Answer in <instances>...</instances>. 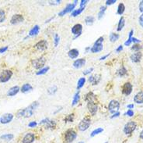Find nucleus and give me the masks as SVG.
Returning a JSON list of instances; mask_svg holds the SVG:
<instances>
[{
	"instance_id": "nucleus-1",
	"label": "nucleus",
	"mask_w": 143,
	"mask_h": 143,
	"mask_svg": "<svg viewBox=\"0 0 143 143\" xmlns=\"http://www.w3.org/2000/svg\"><path fill=\"white\" fill-rule=\"evenodd\" d=\"M39 106V103L37 102H34V103L30 105L27 108L25 109H21L17 111L16 113V117L18 118L20 117H25V118H28L30 117L33 113H34V110Z\"/></svg>"
},
{
	"instance_id": "nucleus-2",
	"label": "nucleus",
	"mask_w": 143,
	"mask_h": 143,
	"mask_svg": "<svg viewBox=\"0 0 143 143\" xmlns=\"http://www.w3.org/2000/svg\"><path fill=\"white\" fill-rule=\"evenodd\" d=\"M104 37H100L94 43V45L92 46L90 51L91 52L93 53H98V52H100L102 50L104 49V45H103V42H104Z\"/></svg>"
},
{
	"instance_id": "nucleus-3",
	"label": "nucleus",
	"mask_w": 143,
	"mask_h": 143,
	"mask_svg": "<svg viewBox=\"0 0 143 143\" xmlns=\"http://www.w3.org/2000/svg\"><path fill=\"white\" fill-rule=\"evenodd\" d=\"M76 137H77V134L73 129H69L65 133V140L68 143L72 142L76 138Z\"/></svg>"
},
{
	"instance_id": "nucleus-4",
	"label": "nucleus",
	"mask_w": 143,
	"mask_h": 143,
	"mask_svg": "<svg viewBox=\"0 0 143 143\" xmlns=\"http://www.w3.org/2000/svg\"><path fill=\"white\" fill-rule=\"evenodd\" d=\"M32 65L36 69H42L46 63V59L45 57H40L32 60Z\"/></svg>"
},
{
	"instance_id": "nucleus-5",
	"label": "nucleus",
	"mask_w": 143,
	"mask_h": 143,
	"mask_svg": "<svg viewBox=\"0 0 143 143\" xmlns=\"http://www.w3.org/2000/svg\"><path fill=\"white\" fill-rule=\"evenodd\" d=\"M90 124H91V120L89 118H85L83 120H82L79 122V131H86L90 128Z\"/></svg>"
},
{
	"instance_id": "nucleus-6",
	"label": "nucleus",
	"mask_w": 143,
	"mask_h": 143,
	"mask_svg": "<svg viewBox=\"0 0 143 143\" xmlns=\"http://www.w3.org/2000/svg\"><path fill=\"white\" fill-rule=\"evenodd\" d=\"M136 123L134 121H130L128 123H127L125 127H124V132L126 134V135H130L131 134L136 128Z\"/></svg>"
},
{
	"instance_id": "nucleus-7",
	"label": "nucleus",
	"mask_w": 143,
	"mask_h": 143,
	"mask_svg": "<svg viewBox=\"0 0 143 143\" xmlns=\"http://www.w3.org/2000/svg\"><path fill=\"white\" fill-rule=\"evenodd\" d=\"M13 76V72L9 70H3V72L0 74V81L3 83L7 82V81L11 78Z\"/></svg>"
},
{
	"instance_id": "nucleus-8",
	"label": "nucleus",
	"mask_w": 143,
	"mask_h": 143,
	"mask_svg": "<svg viewBox=\"0 0 143 143\" xmlns=\"http://www.w3.org/2000/svg\"><path fill=\"white\" fill-rule=\"evenodd\" d=\"M120 108V103L117 100H111L108 105V110L111 113H115Z\"/></svg>"
},
{
	"instance_id": "nucleus-9",
	"label": "nucleus",
	"mask_w": 143,
	"mask_h": 143,
	"mask_svg": "<svg viewBox=\"0 0 143 143\" xmlns=\"http://www.w3.org/2000/svg\"><path fill=\"white\" fill-rule=\"evenodd\" d=\"M76 3H77V1H75V2H74V3H70V4H68V5L65 6V8L63 10H62V11H61V12L58 13V16H64V15H65L66 13L72 12V10L75 9V5H76Z\"/></svg>"
},
{
	"instance_id": "nucleus-10",
	"label": "nucleus",
	"mask_w": 143,
	"mask_h": 143,
	"mask_svg": "<svg viewBox=\"0 0 143 143\" xmlns=\"http://www.w3.org/2000/svg\"><path fill=\"white\" fill-rule=\"evenodd\" d=\"M72 33L75 35V38H78L81 35L82 32H83V25L80 24H76L72 28Z\"/></svg>"
},
{
	"instance_id": "nucleus-11",
	"label": "nucleus",
	"mask_w": 143,
	"mask_h": 143,
	"mask_svg": "<svg viewBox=\"0 0 143 143\" xmlns=\"http://www.w3.org/2000/svg\"><path fill=\"white\" fill-rule=\"evenodd\" d=\"M24 16L21 14H15L12 16L11 20H10V23L12 24H19V23H21L24 21Z\"/></svg>"
},
{
	"instance_id": "nucleus-12",
	"label": "nucleus",
	"mask_w": 143,
	"mask_h": 143,
	"mask_svg": "<svg viewBox=\"0 0 143 143\" xmlns=\"http://www.w3.org/2000/svg\"><path fill=\"white\" fill-rule=\"evenodd\" d=\"M35 48L40 51H45L48 49V42L45 40H41L35 45Z\"/></svg>"
},
{
	"instance_id": "nucleus-13",
	"label": "nucleus",
	"mask_w": 143,
	"mask_h": 143,
	"mask_svg": "<svg viewBox=\"0 0 143 143\" xmlns=\"http://www.w3.org/2000/svg\"><path fill=\"white\" fill-rule=\"evenodd\" d=\"M13 119V115L12 113H5L0 118V122L2 124H8L12 121Z\"/></svg>"
},
{
	"instance_id": "nucleus-14",
	"label": "nucleus",
	"mask_w": 143,
	"mask_h": 143,
	"mask_svg": "<svg viewBox=\"0 0 143 143\" xmlns=\"http://www.w3.org/2000/svg\"><path fill=\"white\" fill-rule=\"evenodd\" d=\"M132 92V85L130 82L125 83L122 87V93L125 95H128Z\"/></svg>"
},
{
	"instance_id": "nucleus-15",
	"label": "nucleus",
	"mask_w": 143,
	"mask_h": 143,
	"mask_svg": "<svg viewBox=\"0 0 143 143\" xmlns=\"http://www.w3.org/2000/svg\"><path fill=\"white\" fill-rule=\"evenodd\" d=\"M87 109L89 110V112L93 115H96V112H97V109H98V106H97V104L96 103H88L87 104Z\"/></svg>"
},
{
	"instance_id": "nucleus-16",
	"label": "nucleus",
	"mask_w": 143,
	"mask_h": 143,
	"mask_svg": "<svg viewBox=\"0 0 143 143\" xmlns=\"http://www.w3.org/2000/svg\"><path fill=\"white\" fill-rule=\"evenodd\" d=\"M100 79H101L100 74H94V75H91L89 77V81L93 85H96L99 84Z\"/></svg>"
},
{
	"instance_id": "nucleus-17",
	"label": "nucleus",
	"mask_w": 143,
	"mask_h": 143,
	"mask_svg": "<svg viewBox=\"0 0 143 143\" xmlns=\"http://www.w3.org/2000/svg\"><path fill=\"white\" fill-rule=\"evenodd\" d=\"M85 64H86V59L83 58H81V59H78L74 61L73 67L76 69H79L81 67H83Z\"/></svg>"
},
{
	"instance_id": "nucleus-18",
	"label": "nucleus",
	"mask_w": 143,
	"mask_h": 143,
	"mask_svg": "<svg viewBox=\"0 0 143 143\" xmlns=\"http://www.w3.org/2000/svg\"><path fill=\"white\" fill-rule=\"evenodd\" d=\"M34 141V135L33 133H28L24 136L23 139V143H32Z\"/></svg>"
},
{
	"instance_id": "nucleus-19",
	"label": "nucleus",
	"mask_w": 143,
	"mask_h": 143,
	"mask_svg": "<svg viewBox=\"0 0 143 143\" xmlns=\"http://www.w3.org/2000/svg\"><path fill=\"white\" fill-rule=\"evenodd\" d=\"M141 52H135V53H133L131 56V61L132 62H134V63H138L139 61L141 60Z\"/></svg>"
},
{
	"instance_id": "nucleus-20",
	"label": "nucleus",
	"mask_w": 143,
	"mask_h": 143,
	"mask_svg": "<svg viewBox=\"0 0 143 143\" xmlns=\"http://www.w3.org/2000/svg\"><path fill=\"white\" fill-rule=\"evenodd\" d=\"M134 101H135V103L138 104H142L143 103V92H140L137 93L135 96L134 97Z\"/></svg>"
},
{
	"instance_id": "nucleus-21",
	"label": "nucleus",
	"mask_w": 143,
	"mask_h": 143,
	"mask_svg": "<svg viewBox=\"0 0 143 143\" xmlns=\"http://www.w3.org/2000/svg\"><path fill=\"white\" fill-rule=\"evenodd\" d=\"M79 52L76 49H70L68 52V56L70 59H75L79 56Z\"/></svg>"
},
{
	"instance_id": "nucleus-22",
	"label": "nucleus",
	"mask_w": 143,
	"mask_h": 143,
	"mask_svg": "<svg viewBox=\"0 0 143 143\" xmlns=\"http://www.w3.org/2000/svg\"><path fill=\"white\" fill-rule=\"evenodd\" d=\"M85 100L88 103H95L96 95L93 92H89L85 95Z\"/></svg>"
},
{
	"instance_id": "nucleus-23",
	"label": "nucleus",
	"mask_w": 143,
	"mask_h": 143,
	"mask_svg": "<svg viewBox=\"0 0 143 143\" xmlns=\"http://www.w3.org/2000/svg\"><path fill=\"white\" fill-rule=\"evenodd\" d=\"M19 88L18 86H14V87H12L11 88H9V90L7 92V95L8 96H13V95H16L19 91Z\"/></svg>"
},
{
	"instance_id": "nucleus-24",
	"label": "nucleus",
	"mask_w": 143,
	"mask_h": 143,
	"mask_svg": "<svg viewBox=\"0 0 143 143\" xmlns=\"http://www.w3.org/2000/svg\"><path fill=\"white\" fill-rule=\"evenodd\" d=\"M125 20L123 16H121L120 20H119V23H118V26H117V31H120L123 28L125 27Z\"/></svg>"
},
{
	"instance_id": "nucleus-25",
	"label": "nucleus",
	"mask_w": 143,
	"mask_h": 143,
	"mask_svg": "<svg viewBox=\"0 0 143 143\" xmlns=\"http://www.w3.org/2000/svg\"><path fill=\"white\" fill-rule=\"evenodd\" d=\"M94 21H95V18L93 16H88L85 18V23L88 26L92 25L94 23Z\"/></svg>"
},
{
	"instance_id": "nucleus-26",
	"label": "nucleus",
	"mask_w": 143,
	"mask_h": 143,
	"mask_svg": "<svg viewBox=\"0 0 143 143\" xmlns=\"http://www.w3.org/2000/svg\"><path fill=\"white\" fill-rule=\"evenodd\" d=\"M40 31V28L38 25H35L29 32V35L30 36H34V35H37Z\"/></svg>"
},
{
	"instance_id": "nucleus-27",
	"label": "nucleus",
	"mask_w": 143,
	"mask_h": 143,
	"mask_svg": "<svg viewBox=\"0 0 143 143\" xmlns=\"http://www.w3.org/2000/svg\"><path fill=\"white\" fill-rule=\"evenodd\" d=\"M32 89H33V88H32V86L30 84H24L22 86L20 91H21L22 92H24V93H26V92H28L31 91Z\"/></svg>"
},
{
	"instance_id": "nucleus-28",
	"label": "nucleus",
	"mask_w": 143,
	"mask_h": 143,
	"mask_svg": "<svg viewBox=\"0 0 143 143\" xmlns=\"http://www.w3.org/2000/svg\"><path fill=\"white\" fill-rule=\"evenodd\" d=\"M85 8H86V7H79L78 10H73V11L72 12V13H71V16H73V17L79 16L80 13H83V11L85 10Z\"/></svg>"
},
{
	"instance_id": "nucleus-29",
	"label": "nucleus",
	"mask_w": 143,
	"mask_h": 143,
	"mask_svg": "<svg viewBox=\"0 0 143 143\" xmlns=\"http://www.w3.org/2000/svg\"><path fill=\"white\" fill-rule=\"evenodd\" d=\"M85 83H86V78L85 77L79 78V80L78 81V82H77V89L79 90L81 88H83L84 86Z\"/></svg>"
},
{
	"instance_id": "nucleus-30",
	"label": "nucleus",
	"mask_w": 143,
	"mask_h": 143,
	"mask_svg": "<svg viewBox=\"0 0 143 143\" xmlns=\"http://www.w3.org/2000/svg\"><path fill=\"white\" fill-rule=\"evenodd\" d=\"M119 38H120V36H119V34H116V33H111V34H110V37H109V38H110V41L111 42H117V41L119 39Z\"/></svg>"
},
{
	"instance_id": "nucleus-31",
	"label": "nucleus",
	"mask_w": 143,
	"mask_h": 143,
	"mask_svg": "<svg viewBox=\"0 0 143 143\" xmlns=\"http://www.w3.org/2000/svg\"><path fill=\"white\" fill-rule=\"evenodd\" d=\"M79 99H80V95H79V92H76L75 94V95L73 96V99H72V106H75L79 101Z\"/></svg>"
},
{
	"instance_id": "nucleus-32",
	"label": "nucleus",
	"mask_w": 143,
	"mask_h": 143,
	"mask_svg": "<svg viewBox=\"0 0 143 143\" xmlns=\"http://www.w3.org/2000/svg\"><path fill=\"white\" fill-rule=\"evenodd\" d=\"M125 10V5H124L123 3H120V4L118 5V7H117V14L122 15V14L124 13Z\"/></svg>"
},
{
	"instance_id": "nucleus-33",
	"label": "nucleus",
	"mask_w": 143,
	"mask_h": 143,
	"mask_svg": "<svg viewBox=\"0 0 143 143\" xmlns=\"http://www.w3.org/2000/svg\"><path fill=\"white\" fill-rule=\"evenodd\" d=\"M106 6H101L100 9V11H99V13H98V19L100 20L102 17L104 16V13H105V11H106Z\"/></svg>"
},
{
	"instance_id": "nucleus-34",
	"label": "nucleus",
	"mask_w": 143,
	"mask_h": 143,
	"mask_svg": "<svg viewBox=\"0 0 143 143\" xmlns=\"http://www.w3.org/2000/svg\"><path fill=\"white\" fill-rule=\"evenodd\" d=\"M127 74V70H126V68L124 67V66H122L120 69H119V70H118V75L120 76V77H124V76H125Z\"/></svg>"
},
{
	"instance_id": "nucleus-35",
	"label": "nucleus",
	"mask_w": 143,
	"mask_h": 143,
	"mask_svg": "<svg viewBox=\"0 0 143 143\" xmlns=\"http://www.w3.org/2000/svg\"><path fill=\"white\" fill-rule=\"evenodd\" d=\"M103 131H104V129H103V128H96V129H95V130H93V131H92V133L90 134V137H94L95 135H99V134H100L101 132H103Z\"/></svg>"
},
{
	"instance_id": "nucleus-36",
	"label": "nucleus",
	"mask_w": 143,
	"mask_h": 143,
	"mask_svg": "<svg viewBox=\"0 0 143 143\" xmlns=\"http://www.w3.org/2000/svg\"><path fill=\"white\" fill-rule=\"evenodd\" d=\"M48 70H49V67H44V68L40 69L39 71L37 72V75H42V74H46Z\"/></svg>"
},
{
	"instance_id": "nucleus-37",
	"label": "nucleus",
	"mask_w": 143,
	"mask_h": 143,
	"mask_svg": "<svg viewBox=\"0 0 143 143\" xmlns=\"http://www.w3.org/2000/svg\"><path fill=\"white\" fill-rule=\"evenodd\" d=\"M133 32H134L133 30H131V31L129 32V37H128V39L127 42H125V46H130V44L131 43V38H132Z\"/></svg>"
},
{
	"instance_id": "nucleus-38",
	"label": "nucleus",
	"mask_w": 143,
	"mask_h": 143,
	"mask_svg": "<svg viewBox=\"0 0 143 143\" xmlns=\"http://www.w3.org/2000/svg\"><path fill=\"white\" fill-rule=\"evenodd\" d=\"M57 90H58V88L54 85V86H52V87H51V88H48V92L49 95H54L57 92Z\"/></svg>"
},
{
	"instance_id": "nucleus-39",
	"label": "nucleus",
	"mask_w": 143,
	"mask_h": 143,
	"mask_svg": "<svg viewBox=\"0 0 143 143\" xmlns=\"http://www.w3.org/2000/svg\"><path fill=\"white\" fill-rule=\"evenodd\" d=\"M1 138H2V139H4V140L9 141V140H11V139L13 138V135L6 134V135H2V136H1Z\"/></svg>"
},
{
	"instance_id": "nucleus-40",
	"label": "nucleus",
	"mask_w": 143,
	"mask_h": 143,
	"mask_svg": "<svg viewBox=\"0 0 143 143\" xmlns=\"http://www.w3.org/2000/svg\"><path fill=\"white\" fill-rule=\"evenodd\" d=\"M5 18H6V13L4 10H0V23L3 22L5 20Z\"/></svg>"
},
{
	"instance_id": "nucleus-41",
	"label": "nucleus",
	"mask_w": 143,
	"mask_h": 143,
	"mask_svg": "<svg viewBox=\"0 0 143 143\" xmlns=\"http://www.w3.org/2000/svg\"><path fill=\"white\" fill-rule=\"evenodd\" d=\"M59 41H60V37L58 34H54V46L57 47L58 43H59Z\"/></svg>"
},
{
	"instance_id": "nucleus-42",
	"label": "nucleus",
	"mask_w": 143,
	"mask_h": 143,
	"mask_svg": "<svg viewBox=\"0 0 143 143\" xmlns=\"http://www.w3.org/2000/svg\"><path fill=\"white\" fill-rule=\"evenodd\" d=\"M47 127L48 128H54L55 126H56V124H55V122L54 120H49L48 123L46 124Z\"/></svg>"
},
{
	"instance_id": "nucleus-43",
	"label": "nucleus",
	"mask_w": 143,
	"mask_h": 143,
	"mask_svg": "<svg viewBox=\"0 0 143 143\" xmlns=\"http://www.w3.org/2000/svg\"><path fill=\"white\" fill-rule=\"evenodd\" d=\"M142 49V46H140V45H138V44H135L131 47V50H134V51H136V52H139L140 49Z\"/></svg>"
},
{
	"instance_id": "nucleus-44",
	"label": "nucleus",
	"mask_w": 143,
	"mask_h": 143,
	"mask_svg": "<svg viewBox=\"0 0 143 143\" xmlns=\"http://www.w3.org/2000/svg\"><path fill=\"white\" fill-rule=\"evenodd\" d=\"M73 117H74V114H69L65 119V120L67 122V121H69V122H72L73 121Z\"/></svg>"
},
{
	"instance_id": "nucleus-45",
	"label": "nucleus",
	"mask_w": 143,
	"mask_h": 143,
	"mask_svg": "<svg viewBox=\"0 0 143 143\" xmlns=\"http://www.w3.org/2000/svg\"><path fill=\"white\" fill-rule=\"evenodd\" d=\"M93 70V67L88 68V69H86V70H84V71H83V74H84V75H87V74H90V73H91Z\"/></svg>"
},
{
	"instance_id": "nucleus-46",
	"label": "nucleus",
	"mask_w": 143,
	"mask_h": 143,
	"mask_svg": "<svg viewBox=\"0 0 143 143\" xmlns=\"http://www.w3.org/2000/svg\"><path fill=\"white\" fill-rule=\"evenodd\" d=\"M138 22H139L140 26L143 28V13L139 16V18H138Z\"/></svg>"
},
{
	"instance_id": "nucleus-47",
	"label": "nucleus",
	"mask_w": 143,
	"mask_h": 143,
	"mask_svg": "<svg viewBox=\"0 0 143 143\" xmlns=\"http://www.w3.org/2000/svg\"><path fill=\"white\" fill-rule=\"evenodd\" d=\"M89 1H87V0H82L81 3H80V7H86V5L87 4Z\"/></svg>"
},
{
	"instance_id": "nucleus-48",
	"label": "nucleus",
	"mask_w": 143,
	"mask_h": 143,
	"mask_svg": "<svg viewBox=\"0 0 143 143\" xmlns=\"http://www.w3.org/2000/svg\"><path fill=\"white\" fill-rule=\"evenodd\" d=\"M116 3V0H107V1L106 2V5L107 6H111L114 3Z\"/></svg>"
},
{
	"instance_id": "nucleus-49",
	"label": "nucleus",
	"mask_w": 143,
	"mask_h": 143,
	"mask_svg": "<svg viewBox=\"0 0 143 143\" xmlns=\"http://www.w3.org/2000/svg\"><path fill=\"white\" fill-rule=\"evenodd\" d=\"M61 3V1L60 0H57V1H50L49 2V4L50 5H58Z\"/></svg>"
},
{
	"instance_id": "nucleus-50",
	"label": "nucleus",
	"mask_w": 143,
	"mask_h": 143,
	"mask_svg": "<svg viewBox=\"0 0 143 143\" xmlns=\"http://www.w3.org/2000/svg\"><path fill=\"white\" fill-rule=\"evenodd\" d=\"M37 122L36 121H32V122H30V123L28 124V126L30 127V128H34V127H36L37 126Z\"/></svg>"
},
{
	"instance_id": "nucleus-51",
	"label": "nucleus",
	"mask_w": 143,
	"mask_h": 143,
	"mask_svg": "<svg viewBox=\"0 0 143 143\" xmlns=\"http://www.w3.org/2000/svg\"><path fill=\"white\" fill-rule=\"evenodd\" d=\"M138 8H139V11L143 13V1H141L139 3V6H138Z\"/></svg>"
},
{
	"instance_id": "nucleus-52",
	"label": "nucleus",
	"mask_w": 143,
	"mask_h": 143,
	"mask_svg": "<svg viewBox=\"0 0 143 143\" xmlns=\"http://www.w3.org/2000/svg\"><path fill=\"white\" fill-rule=\"evenodd\" d=\"M126 115H128V116H129V117H132V116L134 115V112H133L131 110H128V112L126 113Z\"/></svg>"
},
{
	"instance_id": "nucleus-53",
	"label": "nucleus",
	"mask_w": 143,
	"mask_h": 143,
	"mask_svg": "<svg viewBox=\"0 0 143 143\" xmlns=\"http://www.w3.org/2000/svg\"><path fill=\"white\" fill-rule=\"evenodd\" d=\"M48 121H49V119H48V118L44 119V120H42L40 122V124H47Z\"/></svg>"
},
{
	"instance_id": "nucleus-54",
	"label": "nucleus",
	"mask_w": 143,
	"mask_h": 143,
	"mask_svg": "<svg viewBox=\"0 0 143 143\" xmlns=\"http://www.w3.org/2000/svg\"><path fill=\"white\" fill-rule=\"evenodd\" d=\"M131 42H133L134 43H138V42H140L141 41L140 40H138V39H137L136 38H131Z\"/></svg>"
},
{
	"instance_id": "nucleus-55",
	"label": "nucleus",
	"mask_w": 143,
	"mask_h": 143,
	"mask_svg": "<svg viewBox=\"0 0 143 143\" xmlns=\"http://www.w3.org/2000/svg\"><path fill=\"white\" fill-rule=\"evenodd\" d=\"M7 49H8V47H7V46H5L4 48H1V49H0V53H3V52H5Z\"/></svg>"
},
{
	"instance_id": "nucleus-56",
	"label": "nucleus",
	"mask_w": 143,
	"mask_h": 143,
	"mask_svg": "<svg viewBox=\"0 0 143 143\" xmlns=\"http://www.w3.org/2000/svg\"><path fill=\"white\" fill-rule=\"evenodd\" d=\"M119 116H120V113H119V112H117V113H114V115H113V116H111V118H114V117H119Z\"/></svg>"
},
{
	"instance_id": "nucleus-57",
	"label": "nucleus",
	"mask_w": 143,
	"mask_h": 143,
	"mask_svg": "<svg viewBox=\"0 0 143 143\" xmlns=\"http://www.w3.org/2000/svg\"><path fill=\"white\" fill-rule=\"evenodd\" d=\"M123 50V46H119V47L116 49V52H120V51H122Z\"/></svg>"
},
{
	"instance_id": "nucleus-58",
	"label": "nucleus",
	"mask_w": 143,
	"mask_h": 143,
	"mask_svg": "<svg viewBox=\"0 0 143 143\" xmlns=\"http://www.w3.org/2000/svg\"><path fill=\"white\" fill-rule=\"evenodd\" d=\"M110 56V53L109 54H107V55H105L104 56H102V57H100V60H104V59H105L107 57H108Z\"/></svg>"
},
{
	"instance_id": "nucleus-59",
	"label": "nucleus",
	"mask_w": 143,
	"mask_h": 143,
	"mask_svg": "<svg viewBox=\"0 0 143 143\" xmlns=\"http://www.w3.org/2000/svg\"><path fill=\"white\" fill-rule=\"evenodd\" d=\"M127 107H128V109H130V110H131V109H133V108H134V105H133V104H130V105H128Z\"/></svg>"
},
{
	"instance_id": "nucleus-60",
	"label": "nucleus",
	"mask_w": 143,
	"mask_h": 143,
	"mask_svg": "<svg viewBox=\"0 0 143 143\" xmlns=\"http://www.w3.org/2000/svg\"><path fill=\"white\" fill-rule=\"evenodd\" d=\"M139 137H140V138L143 139V130H142V131H141V132L140 133V135H139Z\"/></svg>"
},
{
	"instance_id": "nucleus-61",
	"label": "nucleus",
	"mask_w": 143,
	"mask_h": 143,
	"mask_svg": "<svg viewBox=\"0 0 143 143\" xmlns=\"http://www.w3.org/2000/svg\"><path fill=\"white\" fill-rule=\"evenodd\" d=\"M79 143H84V142H83V141H79Z\"/></svg>"
},
{
	"instance_id": "nucleus-62",
	"label": "nucleus",
	"mask_w": 143,
	"mask_h": 143,
	"mask_svg": "<svg viewBox=\"0 0 143 143\" xmlns=\"http://www.w3.org/2000/svg\"><path fill=\"white\" fill-rule=\"evenodd\" d=\"M105 143H108V142H105Z\"/></svg>"
}]
</instances>
